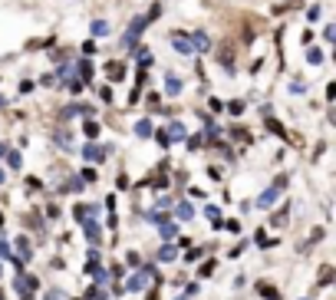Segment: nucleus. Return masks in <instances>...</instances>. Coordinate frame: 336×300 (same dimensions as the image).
<instances>
[{
	"instance_id": "26",
	"label": "nucleus",
	"mask_w": 336,
	"mask_h": 300,
	"mask_svg": "<svg viewBox=\"0 0 336 300\" xmlns=\"http://www.w3.org/2000/svg\"><path fill=\"white\" fill-rule=\"evenodd\" d=\"M306 60H310L313 66H320L323 63V53H320V50H306Z\"/></svg>"
},
{
	"instance_id": "33",
	"label": "nucleus",
	"mask_w": 336,
	"mask_h": 300,
	"mask_svg": "<svg viewBox=\"0 0 336 300\" xmlns=\"http://www.w3.org/2000/svg\"><path fill=\"white\" fill-rule=\"evenodd\" d=\"M99 99H102V103H112V89L102 86V89H99Z\"/></svg>"
},
{
	"instance_id": "8",
	"label": "nucleus",
	"mask_w": 336,
	"mask_h": 300,
	"mask_svg": "<svg viewBox=\"0 0 336 300\" xmlns=\"http://www.w3.org/2000/svg\"><path fill=\"white\" fill-rule=\"evenodd\" d=\"M14 247H17V257H20L24 264L30 261V251H33V247H30V241H27V237H17V244H14Z\"/></svg>"
},
{
	"instance_id": "21",
	"label": "nucleus",
	"mask_w": 336,
	"mask_h": 300,
	"mask_svg": "<svg viewBox=\"0 0 336 300\" xmlns=\"http://www.w3.org/2000/svg\"><path fill=\"white\" fill-rule=\"evenodd\" d=\"M204 214L211 218V224H214V228H221V224H224V221H221V211H218L214 205H208V208H204Z\"/></svg>"
},
{
	"instance_id": "2",
	"label": "nucleus",
	"mask_w": 336,
	"mask_h": 300,
	"mask_svg": "<svg viewBox=\"0 0 336 300\" xmlns=\"http://www.w3.org/2000/svg\"><path fill=\"white\" fill-rule=\"evenodd\" d=\"M149 277H152V280H155V277H158V270L152 267V264H145V267H142V270H139V274H135V277H129V290H132V293L145 290V280H149Z\"/></svg>"
},
{
	"instance_id": "50",
	"label": "nucleus",
	"mask_w": 336,
	"mask_h": 300,
	"mask_svg": "<svg viewBox=\"0 0 336 300\" xmlns=\"http://www.w3.org/2000/svg\"><path fill=\"white\" fill-rule=\"evenodd\" d=\"M175 300H191V297H175Z\"/></svg>"
},
{
	"instance_id": "40",
	"label": "nucleus",
	"mask_w": 336,
	"mask_h": 300,
	"mask_svg": "<svg viewBox=\"0 0 336 300\" xmlns=\"http://www.w3.org/2000/svg\"><path fill=\"white\" fill-rule=\"evenodd\" d=\"M211 270H214V261H208V264H201V270H198V274H201V277H208Z\"/></svg>"
},
{
	"instance_id": "11",
	"label": "nucleus",
	"mask_w": 336,
	"mask_h": 300,
	"mask_svg": "<svg viewBox=\"0 0 336 300\" xmlns=\"http://www.w3.org/2000/svg\"><path fill=\"white\" fill-rule=\"evenodd\" d=\"M175 214H178V221H191V218H195V208L188 205V201H178V205H175Z\"/></svg>"
},
{
	"instance_id": "37",
	"label": "nucleus",
	"mask_w": 336,
	"mask_h": 300,
	"mask_svg": "<svg viewBox=\"0 0 336 300\" xmlns=\"http://www.w3.org/2000/svg\"><path fill=\"white\" fill-rule=\"evenodd\" d=\"M287 182H290L287 175H277V178H274V188H287Z\"/></svg>"
},
{
	"instance_id": "24",
	"label": "nucleus",
	"mask_w": 336,
	"mask_h": 300,
	"mask_svg": "<svg viewBox=\"0 0 336 300\" xmlns=\"http://www.w3.org/2000/svg\"><path fill=\"white\" fill-rule=\"evenodd\" d=\"M83 129H86V135H89V139H96V135H99V122H96V119H89V122H86V126H83Z\"/></svg>"
},
{
	"instance_id": "34",
	"label": "nucleus",
	"mask_w": 336,
	"mask_h": 300,
	"mask_svg": "<svg viewBox=\"0 0 336 300\" xmlns=\"http://www.w3.org/2000/svg\"><path fill=\"white\" fill-rule=\"evenodd\" d=\"M79 178H83V182H96V168H86V172H83V175H79Z\"/></svg>"
},
{
	"instance_id": "23",
	"label": "nucleus",
	"mask_w": 336,
	"mask_h": 300,
	"mask_svg": "<svg viewBox=\"0 0 336 300\" xmlns=\"http://www.w3.org/2000/svg\"><path fill=\"white\" fill-rule=\"evenodd\" d=\"M270 224H274V228H280V224H287V205H283L280 211H274V218H270Z\"/></svg>"
},
{
	"instance_id": "43",
	"label": "nucleus",
	"mask_w": 336,
	"mask_h": 300,
	"mask_svg": "<svg viewBox=\"0 0 336 300\" xmlns=\"http://www.w3.org/2000/svg\"><path fill=\"white\" fill-rule=\"evenodd\" d=\"M198 257H201V247H191V251H188V257H185V261H198Z\"/></svg>"
},
{
	"instance_id": "41",
	"label": "nucleus",
	"mask_w": 336,
	"mask_h": 300,
	"mask_svg": "<svg viewBox=\"0 0 336 300\" xmlns=\"http://www.w3.org/2000/svg\"><path fill=\"white\" fill-rule=\"evenodd\" d=\"M73 76V66H60V76H56V79H70Z\"/></svg>"
},
{
	"instance_id": "19",
	"label": "nucleus",
	"mask_w": 336,
	"mask_h": 300,
	"mask_svg": "<svg viewBox=\"0 0 336 300\" xmlns=\"http://www.w3.org/2000/svg\"><path fill=\"white\" fill-rule=\"evenodd\" d=\"M185 135H188V129L181 126V122H172V126H168V139H175V142H181Z\"/></svg>"
},
{
	"instance_id": "38",
	"label": "nucleus",
	"mask_w": 336,
	"mask_h": 300,
	"mask_svg": "<svg viewBox=\"0 0 336 300\" xmlns=\"http://www.w3.org/2000/svg\"><path fill=\"white\" fill-rule=\"evenodd\" d=\"M0 257H7V261H14V251H10V244H0Z\"/></svg>"
},
{
	"instance_id": "5",
	"label": "nucleus",
	"mask_w": 336,
	"mask_h": 300,
	"mask_svg": "<svg viewBox=\"0 0 336 300\" xmlns=\"http://www.w3.org/2000/svg\"><path fill=\"white\" fill-rule=\"evenodd\" d=\"M83 228H86V237H89V244H99V241H102V231H99V224H96V221H89V218H86V221H83Z\"/></svg>"
},
{
	"instance_id": "36",
	"label": "nucleus",
	"mask_w": 336,
	"mask_h": 300,
	"mask_svg": "<svg viewBox=\"0 0 336 300\" xmlns=\"http://www.w3.org/2000/svg\"><path fill=\"white\" fill-rule=\"evenodd\" d=\"M20 162H24V158H20V152H10V168H20Z\"/></svg>"
},
{
	"instance_id": "30",
	"label": "nucleus",
	"mask_w": 336,
	"mask_h": 300,
	"mask_svg": "<svg viewBox=\"0 0 336 300\" xmlns=\"http://www.w3.org/2000/svg\"><path fill=\"white\" fill-rule=\"evenodd\" d=\"M149 109H162V96L158 93H149Z\"/></svg>"
},
{
	"instance_id": "20",
	"label": "nucleus",
	"mask_w": 336,
	"mask_h": 300,
	"mask_svg": "<svg viewBox=\"0 0 336 300\" xmlns=\"http://www.w3.org/2000/svg\"><path fill=\"white\" fill-rule=\"evenodd\" d=\"M53 139L63 145V149H73V135L66 132V129H56V132H53Z\"/></svg>"
},
{
	"instance_id": "27",
	"label": "nucleus",
	"mask_w": 336,
	"mask_h": 300,
	"mask_svg": "<svg viewBox=\"0 0 336 300\" xmlns=\"http://www.w3.org/2000/svg\"><path fill=\"white\" fill-rule=\"evenodd\" d=\"M158 139V145H165V149H168V145H172V139H168V132H162V129H155V132H152Z\"/></svg>"
},
{
	"instance_id": "29",
	"label": "nucleus",
	"mask_w": 336,
	"mask_h": 300,
	"mask_svg": "<svg viewBox=\"0 0 336 300\" xmlns=\"http://www.w3.org/2000/svg\"><path fill=\"white\" fill-rule=\"evenodd\" d=\"M201 142H204V135H191V139H188V149L198 152V149H201Z\"/></svg>"
},
{
	"instance_id": "15",
	"label": "nucleus",
	"mask_w": 336,
	"mask_h": 300,
	"mask_svg": "<svg viewBox=\"0 0 336 300\" xmlns=\"http://www.w3.org/2000/svg\"><path fill=\"white\" fill-rule=\"evenodd\" d=\"M333 277H336V270L329 267V264H323V267H320V280H316V284H320V287H329V284H333Z\"/></svg>"
},
{
	"instance_id": "42",
	"label": "nucleus",
	"mask_w": 336,
	"mask_h": 300,
	"mask_svg": "<svg viewBox=\"0 0 336 300\" xmlns=\"http://www.w3.org/2000/svg\"><path fill=\"white\" fill-rule=\"evenodd\" d=\"M149 221H155V224H162V221H165V214H162V211H149Z\"/></svg>"
},
{
	"instance_id": "39",
	"label": "nucleus",
	"mask_w": 336,
	"mask_h": 300,
	"mask_svg": "<svg viewBox=\"0 0 336 300\" xmlns=\"http://www.w3.org/2000/svg\"><path fill=\"white\" fill-rule=\"evenodd\" d=\"M79 89H83V79H73L70 76V93H79Z\"/></svg>"
},
{
	"instance_id": "17",
	"label": "nucleus",
	"mask_w": 336,
	"mask_h": 300,
	"mask_svg": "<svg viewBox=\"0 0 336 300\" xmlns=\"http://www.w3.org/2000/svg\"><path fill=\"white\" fill-rule=\"evenodd\" d=\"M76 70H79V79H83V83H89V79H93V63H89V60H79Z\"/></svg>"
},
{
	"instance_id": "13",
	"label": "nucleus",
	"mask_w": 336,
	"mask_h": 300,
	"mask_svg": "<svg viewBox=\"0 0 336 300\" xmlns=\"http://www.w3.org/2000/svg\"><path fill=\"white\" fill-rule=\"evenodd\" d=\"M175 257H178V244H172V241H168V244H165L162 251H158V261L168 264V261H175Z\"/></svg>"
},
{
	"instance_id": "35",
	"label": "nucleus",
	"mask_w": 336,
	"mask_h": 300,
	"mask_svg": "<svg viewBox=\"0 0 336 300\" xmlns=\"http://www.w3.org/2000/svg\"><path fill=\"white\" fill-rule=\"evenodd\" d=\"M227 112H231V116H241V112H244V103H231V106H227Z\"/></svg>"
},
{
	"instance_id": "10",
	"label": "nucleus",
	"mask_w": 336,
	"mask_h": 300,
	"mask_svg": "<svg viewBox=\"0 0 336 300\" xmlns=\"http://www.w3.org/2000/svg\"><path fill=\"white\" fill-rule=\"evenodd\" d=\"M188 40H191V50H201V53L204 50H211V40L204 37V33H191Z\"/></svg>"
},
{
	"instance_id": "25",
	"label": "nucleus",
	"mask_w": 336,
	"mask_h": 300,
	"mask_svg": "<svg viewBox=\"0 0 336 300\" xmlns=\"http://www.w3.org/2000/svg\"><path fill=\"white\" fill-rule=\"evenodd\" d=\"M267 129H270L274 135H287V129H283L280 122H277V119H267Z\"/></svg>"
},
{
	"instance_id": "4",
	"label": "nucleus",
	"mask_w": 336,
	"mask_h": 300,
	"mask_svg": "<svg viewBox=\"0 0 336 300\" xmlns=\"http://www.w3.org/2000/svg\"><path fill=\"white\" fill-rule=\"evenodd\" d=\"M83 155H86V162H106V149H102V145H96V142H89L86 149H83Z\"/></svg>"
},
{
	"instance_id": "28",
	"label": "nucleus",
	"mask_w": 336,
	"mask_h": 300,
	"mask_svg": "<svg viewBox=\"0 0 336 300\" xmlns=\"http://www.w3.org/2000/svg\"><path fill=\"white\" fill-rule=\"evenodd\" d=\"M221 228H227V231H231V234H241V221H237V218H231V221H224V224H221Z\"/></svg>"
},
{
	"instance_id": "1",
	"label": "nucleus",
	"mask_w": 336,
	"mask_h": 300,
	"mask_svg": "<svg viewBox=\"0 0 336 300\" xmlns=\"http://www.w3.org/2000/svg\"><path fill=\"white\" fill-rule=\"evenodd\" d=\"M149 27V17H135L132 24H129V30H125V37H122V47L132 53V47L139 43V37H142V30Z\"/></svg>"
},
{
	"instance_id": "18",
	"label": "nucleus",
	"mask_w": 336,
	"mask_h": 300,
	"mask_svg": "<svg viewBox=\"0 0 336 300\" xmlns=\"http://www.w3.org/2000/svg\"><path fill=\"white\" fill-rule=\"evenodd\" d=\"M14 290H17V297H20V300H33V293H37L33 287H27L20 277H17V287H14Z\"/></svg>"
},
{
	"instance_id": "14",
	"label": "nucleus",
	"mask_w": 336,
	"mask_h": 300,
	"mask_svg": "<svg viewBox=\"0 0 336 300\" xmlns=\"http://www.w3.org/2000/svg\"><path fill=\"white\" fill-rule=\"evenodd\" d=\"M165 93H168V96H178L181 93V79L168 73V76H165Z\"/></svg>"
},
{
	"instance_id": "48",
	"label": "nucleus",
	"mask_w": 336,
	"mask_h": 300,
	"mask_svg": "<svg viewBox=\"0 0 336 300\" xmlns=\"http://www.w3.org/2000/svg\"><path fill=\"white\" fill-rule=\"evenodd\" d=\"M145 300H158V293H155V290H152V293H149V297H145Z\"/></svg>"
},
{
	"instance_id": "44",
	"label": "nucleus",
	"mask_w": 336,
	"mask_h": 300,
	"mask_svg": "<svg viewBox=\"0 0 336 300\" xmlns=\"http://www.w3.org/2000/svg\"><path fill=\"white\" fill-rule=\"evenodd\" d=\"M47 300H66V293H63V290H50Z\"/></svg>"
},
{
	"instance_id": "31",
	"label": "nucleus",
	"mask_w": 336,
	"mask_h": 300,
	"mask_svg": "<svg viewBox=\"0 0 336 300\" xmlns=\"http://www.w3.org/2000/svg\"><path fill=\"white\" fill-rule=\"evenodd\" d=\"M125 261H129V267H139V264H142V257H139L135 251H129V254H125Z\"/></svg>"
},
{
	"instance_id": "45",
	"label": "nucleus",
	"mask_w": 336,
	"mask_h": 300,
	"mask_svg": "<svg viewBox=\"0 0 336 300\" xmlns=\"http://www.w3.org/2000/svg\"><path fill=\"white\" fill-rule=\"evenodd\" d=\"M306 20H310V24H313V20H320V7H310V14H306Z\"/></svg>"
},
{
	"instance_id": "32",
	"label": "nucleus",
	"mask_w": 336,
	"mask_h": 300,
	"mask_svg": "<svg viewBox=\"0 0 336 300\" xmlns=\"http://www.w3.org/2000/svg\"><path fill=\"white\" fill-rule=\"evenodd\" d=\"M96 50H99V47H96V40H86V43H83V53H86V56H93Z\"/></svg>"
},
{
	"instance_id": "22",
	"label": "nucleus",
	"mask_w": 336,
	"mask_h": 300,
	"mask_svg": "<svg viewBox=\"0 0 336 300\" xmlns=\"http://www.w3.org/2000/svg\"><path fill=\"white\" fill-rule=\"evenodd\" d=\"M109 33V24L106 20H93V37H106Z\"/></svg>"
},
{
	"instance_id": "49",
	"label": "nucleus",
	"mask_w": 336,
	"mask_h": 300,
	"mask_svg": "<svg viewBox=\"0 0 336 300\" xmlns=\"http://www.w3.org/2000/svg\"><path fill=\"white\" fill-rule=\"evenodd\" d=\"M4 182H7V175H4V168H0V185H4Z\"/></svg>"
},
{
	"instance_id": "47",
	"label": "nucleus",
	"mask_w": 336,
	"mask_h": 300,
	"mask_svg": "<svg viewBox=\"0 0 336 300\" xmlns=\"http://www.w3.org/2000/svg\"><path fill=\"white\" fill-rule=\"evenodd\" d=\"M4 155H7V145H4V142H0V158H4Z\"/></svg>"
},
{
	"instance_id": "6",
	"label": "nucleus",
	"mask_w": 336,
	"mask_h": 300,
	"mask_svg": "<svg viewBox=\"0 0 336 300\" xmlns=\"http://www.w3.org/2000/svg\"><path fill=\"white\" fill-rule=\"evenodd\" d=\"M106 73H109V79H112V83H122V79H125V66L119 63V60L106 63Z\"/></svg>"
},
{
	"instance_id": "9",
	"label": "nucleus",
	"mask_w": 336,
	"mask_h": 300,
	"mask_svg": "<svg viewBox=\"0 0 336 300\" xmlns=\"http://www.w3.org/2000/svg\"><path fill=\"white\" fill-rule=\"evenodd\" d=\"M257 293L264 300H280V290H277V287H270L267 280H260V284H257Z\"/></svg>"
},
{
	"instance_id": "12",
	"label": "nucleus",
	"mask_w": 336,
	"mask_h": 300,
	"mask_svg": "<svg viewBox=\"0 0 336 300\" xmlns=\"http://www.w3.org/2000/svg\"><path fill=\"white\" fill-rule=\"evenodd\" d=\"M158 234H162L165 241H175V237H178V224H175V221H162V228H158Z\"/></svg>"
},
{
	"instance_id": "16",
	"label": "nucleus",
	"mask_w": 336,
	"mask_h": 300,
	"mask_svg": "<svg viewBox=\"0 0 336 300\" xmlns=\"http://www.w3.org/2000/svg\"><path fill=\"white\" fill-rule=\"evenodd\" d=\"M152 132H155V126H152V119H142V122H135V135H142V139H149Z\"/></svg>"
},
{
	"instance_id": "7",
	"label": "nucleus",
	"mask_w": 336,
	"mask_h": 300,
	"mask_svg": "<svg viewBox=\"0 0 336 300\" xmlns=\"http://www.w3.org/2000/svg\"><path fill=\"white\" fill-rule=\"evenodd\" d=\"M277 195H280V188H274V185H270L267 191H260V198H257V208H270V205L277 201Z\"/></svg>"
},
{
	"instance_id": "46",
	"label": "nucleus",
	"mask_w": 336,
	"mask_h": 300,
	"mask_svg": "<svg viewBox=\"0 0 336 300\" xmlns=\"http://www.w3.org/2000/svg\"><path fill=\"white\" fill-rule=\"evenodd\" d=\"M116 188H119V191H125V188H129V178H125V175H119V182H116Z\"/></svg>"
},
{
	"instance_id": "3",
	"label": "nucleus",
	"mask_w": 336,
	"mask_h": 300,
	"mask_svg": "<svg viewBox=\"0 0 336 300\" xmlns=\"http://www.w3.org/2000/svg\"><path fill=\"white\" fill-rule=\"evenodd\" d=\"M172 43H175V53H181V56H188V53H195V50H191V40H188L185 33H178V30L172 33Z\"/></svg>"
}]
</instances>
